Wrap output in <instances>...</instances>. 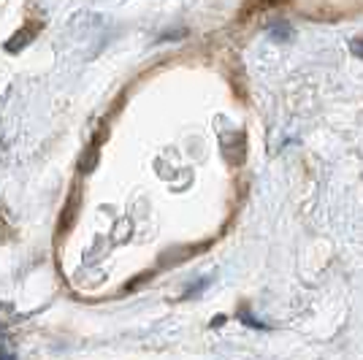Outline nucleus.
I'll list each match as a JSON object with an SVG mask.
<instances>
[{
  "mask_svg": "<svg viewBox=\"0 0 363 360\" xmlns=\"http://www.w3.org/2000/svg\"><path fill=\"white\" fill-rule=\"evenodd\" d=\"M30 38H33V33H16V36L8 41V52H16L19 46H25L28 41H30Z\"/></svg>",
  "mask_w": 363,
  "mask_h": 360,
  "instance_id": "2",
  "label": "nucleus"
},
{
  "mask_svg": "<svg viewBox=\"0 0 363 360\" xmlns=\"http://www.w3.org/2000/svg\"><path fill=\"white\" fill-rule=\"evenodd\" d=\"M350 49H353V54H355V57H361L363 60V38H353Z\"/></svg>",
  "mask_w": 363,
  "mask_h": 360,
  "instance_id": "4",
  "label": "nucleus"
},
{
  "mask_svg": "<svg viewBox=\"0 0 363 360\" xmlns=\"http://www.w3.org/2000/svg\"><path fill=\"white\" fill-rule=\"evenodd\" d=\"M241 319H244V322H247V325H250V328H266V325H263V322H258V319H255V317L250 315V312H247V309H241Z\"/></svg>",
  "mask_w": 363,
  "mask_h": 360,
  "instance_id": "3",
  "label": "nucleus"
},
{
  "mask_svg": "<svg viewBox=\"0 0 363 360\" xmlns=\"http://www.w3.org/2000/svg\"><path fill=\"white\" fill-rule=\"evenodd\" d=\"M269 36H272L274 41H279V44H287V41H293L296 30H293V25H290V22L276 19V22H269Z\"/></svg>",
  "mask_w": 363,
  "mask_h": 360,
  "instance_id": "1",
  "label": "nucleus"
}]
</instances>
